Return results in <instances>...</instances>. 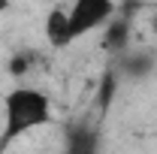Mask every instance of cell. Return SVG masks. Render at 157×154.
Returning <instances> with one entry per match:
<instances>
[{
    "label": "cell",
    "mask_w": 157,
    "mask_h": 154,
    "mask_svg": "<svg viewBox=\"0 0 157 154\" xmlns=\"http://www.w3.org/2000/svg\"><path fill=\"white\" fill-rule=\"evenodd\" d=\"M55 121L52 97L36 85H15L3 97V136L0 145H9L21 136L33 133L39 127H48Z\"/></svg>",
    "instance_id": "1"
},
{
    "label": "cell",
    "mask_w": 157,
    "mask_h": 154,
    "mask_svg": "<svg viewBox=\"0 0 157 154\" xmlns=\"http://www.w3.org/2000/svg\"><path fill=\"white\" fill-rule=\"evenodd\" d=\"M118 12L115 0H73L67 15H70V33H73V42L76 39L91 37L94 30H100L106 21Z\"/></svg>",
    "instance_id": "2"
},
{
    "label": "cell",
    "mask_w": 157,
    "mask_h": 154,
    "mask_svg": "<svg viewBox=\"0 0 157 154\" xmlns=\"http://www.w3.org/2000/svg\"><path fill=\"white\" fill-rule=\"evenodd\" d=\"M67 148L70 151H78V154H88L97 148V136L91 133V130H70V139H67Z\"/></svg>",
    "instance_id": "6"
},
{
    "label": "cell",
    "mask_w": 157,
    "mask_h": 154,
    "mask_svg": "<svg viewBox=\"0 0 157 154\" xmlns=\"http://www.w3.org/2000/svg\"><path fill=\"white\" fill-rule=\"evenodd\" d=\"M127 39H130V24L124 18H118V12L103 24V48L112 52V55H121L127 52Z\"/></svg>",
    "instance_id": "4"
},
{
    "label": "cell",
    "mask_w": 157,
    "mask_h": 154,
    "mask_svg": "<svg viewBox=\"0 0 157 154\" xmlns=\"http://www.w3.org/2000/svg\"><path fill=\"white\" fill-rule=\"evenodd\" d=\"M42 33H45V42L60 52L67 45H73V33H70V15L63 6H55L45 12V21H42Z\"/></svg>",
    "instance_id": "3"
},
{
    "label": "cell",
    "mask_w": 157,
    "mask_h": 154,
    "mask_svg": "<svg viewBox=\"0 0 157 154\" xmlns=\"http://www.w3.org/2000/svg\"><path fill=\"white\" fill-rule=\"evenodd\" d=\"M9 6H12V0H0V15H3V12H6Z\"/></svg>",
    "instance_id": "8"
},
{
    "label": "cell",
    "mask_w": 157,
    "mask_h": 154,
    "mask_svg": "<svg viewBox=\"0 0 157 154\" xmlns=\"http://www.w3.org/2000/svg\"><path fill=\"white\" fill-rule=\"evenodd\" d=\"M33 64H36V55H33V52H18V55H12V58H9L6 70H9V76L24 79L30 70H33Z\"/></svg>",
    "instance_id": "7"
},
{
    "label": "cell",
    "mask_w": 157,
    "mask_h": 154,
    "mask_svg": "<svg viewBox=\"0 0 157 154\" xmlns=\"http://www.w3.org/2000/svg\"><path fill=\"white\" fill-rule=\"evenodd\" d=\"M154 70L151 52H121V73L127 79H145Z\"/></svg>",
    "instance_id": "5"
}]
</instances>
